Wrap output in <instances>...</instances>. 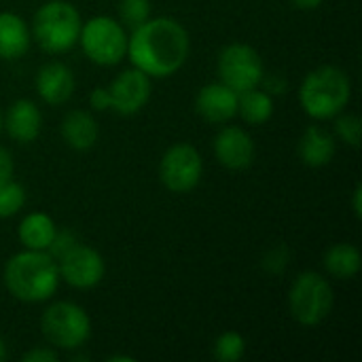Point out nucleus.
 <instances>
[{
	"instance_id": "ddd939ff",
	"label": "nucleus",
	"mask_w": 362,
	"mask_h": 362,
	"mask_svg": "<svg viewBox=\"0 0 362 362\" xmlns=\"http://www.w3.org/2000/svg\"><path fill=\"white\" fill-rule=\"evenodd\" d=\"M42 129V112L34 100L19 98L2 112V132L17 144H32Z\"/></svg>"
},
{
	"instance_id": "423d86ee",
	"label": "nucleus",
	"mask_w": 362,
	"mask_h": 362,
	"mask_svg": "<svg viewBox=\"0 0 362 362\" xmlns=\"http://www.w3.org/2000/svg\"><path fill=\"white\" fill-rule=\"evenodd\" d=\"M40 331L55 350H78L91 337V318L74 301H55L40 316Z\"/></svg>"
},
{
	"instance_id": "9d476101",
	"label": "nucleus",
	"mask_w": 362,
	"mask_h": 362,
	"mask_svg": "<svg viewBox=\"0 0 362 362\" xmlns=\"http://www.w3.org/2000/svg\"><path fill=\"white\" fill-rule=\"evenodd\" d=\"M57 272H59V280L66 282L70 288L89 291L104 280L106 263L95 248L78 242L57 259Z\"/></svg>"
},
{
	"instance_id": "6ab92c4d",
	"label": "nucleus",
	"mask_w": 362,
	"mask_h": 362,
	"mask_svg": "<svg viewBox=\"0 0 362 362\" xmlns=\"http://www.w3.org/2000/svg\"><path fill=\"white\" fill-rule=\"evenodd\" d=\"M57 233V225L55 221L45 214V212H30L21 218L19 227H17V238L19 244L25 250H49L53 238Z\"/></svg>"
},
{
	"instance_id": "4be33fe9",
	"label": "nucleus",
	"mask_w": 362,
	"mask_h": 362,
	"mask_svg": "<svg viewBox=\"0 0 362 362\" xmlns=\"http://www.w3.org/2000/svg\"><path fill=\"white\" fill-rule=\"evenodd\" d=\"M212 354L218 362H238L246 354V339L238 331H225L216 337Z\"/></svg>"
},
{
	"instance_id": "9b49d317",
	"label": "nucleus",
	"mask_w": 362,
	"mask_h": 362,
	"mask_svg": "<svg viewBox=\"0 0 362 362\" xmlns=\"http://www.w3.org/2000/svg\"><path fill=\"white\" fill-rule=\"evenodd\" d=\"M153 78L138 68L121 70L108 85L110 95V110L121 117L138 115L151 100Z\"/></svg>"
},
{
	"instance_id": "c85d7f7f",
	"label": "nucleus",
	"mask_w": 362,
	"mask_h": 362,
	"mask_svg": "<svg viewBox=\"0 0 362 362\" xmlns=\"http://www.w3.org/2000/svg\"><path fill=\"white\" fill-rule=\"evenodd\" d=\"M89 106L98 112L110 110V95H108V87H95L89 93Z\"/></svg>"
},
{
	"instance_id": "f257e3e1",
	"label": "nucleus",
	"mask_w": 362,
	"mask_h": 362,
	"mask_svg": "<svg viewBox=\"0 0 362 362\" xmlns=\"http://www.w3.org/2000/svg\"><path fill=\"white\" fill-rule=\"evenodd\" d=\"M189 53L191 38L187 28L178 19L161 15L148 17L129 32L125 57L151 78H168L187 64Z\"/></svg>"
},
{
	"instance_id": "dca6fc26",
	"label": "nucleus",
	"mask_w": 362,
	"mask_h": 362,
	"mask_svg": "<svg viewBox=\"0 0 362 362\" xmlns=\"http://www.w3.org/2000/svg\"><path fill=\"white\" fill-rule=\"evenodd\" d=\"M337 151L335 136L322 125H310L297 144V155L308 168H325L333 161Z\"/></svg>"
},
{
	"instance_id": "20e7f679",
	"label": "nucleus",
	"mask_w": 362,
	"mask_h": 362,
	"mask_svg": "<svg viewBox=\"0 0 362 362\" xmlns=\"http://www.w3.org/2000/svg\"><path fill=\"white\" fill-rule=\"evenodd\" d=\"M81 13L68 0L45 2L30 23L32 40L49 55H62L78 45L81 34Z\"/></svg>"
},
{
	"instance_id": "7ed1b4c3",
	"label": "nucleus",
	"mask_w": 362,
	"mask_h": 362,
	"mask_svg": "<svg viewBox=\"0 0 362 362\" xmlns=\"http://www.w3.org/2000/svg\"><path fill=\"white\" fill-rule=\"evenodd\" d=\"M352 98V81L333 64L310 70L299 85V104L314 121H329L344 112Z\"/></svg>"
},
{
	"instance_id": "f3484780",
	"label": "nucleus",
	"mask_w": 362,
	"mask_h": 362,
	"mask_svg": "<svg viewBox=\"0 0 362 362\" xmlns=\"http://www.w3.org/2000/svg\"><path fill=\"white\" fill-rule=\"evenodd\" d=\"M32 34L28 21L11 11H0V59L15 62L28 53Z\"/></svg>"
},
{
	"instance_id": "6e6552de",
	"label": "nucleus",
	"mask_w": 362,
	"mask_h": 362,
	"mask_svg": "<svg viewBox=\"0 0 362 362\" xmlns=\"http://www.w3.org/2000/svg\"><path fill=\"white\" fill-rule=\"evenodd\" d=\"M216 72L221 83L242 93L261 85L265 76V64L255 47L246 42H229L218 53Z\"/></svg>"
},
{
	"instance_id": "412c9836",
	"label": "nucleus",
	"mask_w": 362,
	"mask_h": 362,
	"mask_svg": "<svg viewBox=\"0 0 362 362\" xmlns=\"http://www.w3.org/2000/svg\"><path fill=\"white\" fill-rule=\"evenodd\" d=\"M276 110L274 95H269L261 85L238 95V115L248 125H265Z\"/></svg>"
},
{
	"instance_id": "473e14b6",
	"label": "nucleus",
	"mask_w": 362,
	"mask_h": 362,
	"mask_svg": "<svg viewBox=\"0 0 362 362\" xmlns=\"http://www.w3.org/2000/svg\"><path fill=\"white\" fill-rule=\"evenodd\" d=\"M361 199H362V187L361 185H356V187H354V191H352V210H354V216H356V218H361L362 216Z\"/></svg>"
},
{
	"instance_id": "1a4fd4ad",
	"label": "nucleus",
	"mask_w": 362,
	"mask_h": 362,
	"mask_svg": "<svg viewBox=\"0 0 362 362\" xmlns=\"http://www.w3.org/2000/svg\"><path fill=\"white\" fill-rule=\"evenodd\" d=\"M204 176L202 153L189 142L172 144L159 159V180L172 193L185 195L197 189Z\"/></svg>"
},
{
	"instance_id": "c756f323",
	"label": "nucleus",
	"mask_w": 362,
	"mask_h": 362,
	"mask_svg": "<svg viewBox=\"0 0 362 362\" xmlns=\"http://www.w3.org/2000/svg\"><path fill=\"white\" fill-rule=\"evenodd\" d=\"M261 87H263L269 95H282V93L286 91L288 83H286L284 76H276V74L267 76V74H265L263 81H261Z\"/></svg>"
},
{
	"instance_id": "cd10ccee",
	"label": "nucleus",
	"mask_w": 362,
	"mask_h": 362,
	"mask_svg": "<svg viewBox=\"0 0 362 362\" xmlns=\"http://www.w3.org/2000/svg\"><path fill=\"white\" fill-rule=\"evenodd\" d=\"M23 362H57L59 361V354L55 348H32L30 352H25L21 356Z\"/></svg>"
},
{
	"instance_id": "0eeeda50",
	"label": "nucleus",
	"mask_w": 362,
	"mask_h": 362,
	"mask_svg": "<svg viewBox=\"0 0 362 362\" xmlns=\"http://www.w3.org/2000/svg\"><path fill=\"white\" fill-rule=\"evenodd\" d=\"M129 32L123 23L108 15H95L81 25L78 45L85 57L98 66H117L127 55Z\"/></svg>"
},
{
	"instance_id": "a878e982",
	"label": "nucleus",
	"mask_w": 362,
	"mask_h": 362,
	"mask_svg": "<svg viewBox=\"0 0 362 362\" xmlns=\"http://www.w3.org/2000/svg\"><path fill=\"white\" fill-rule=\"evenodd\" d=\"M288 261H291V250H288V246L278 244V246H274V248L263 257V267H265V272H269V274H282V272L286 269Z\"/></svg>"
},
{
	"instance_id": "f03ea898",
	"label": "nucleus",
	"mask_w": 362,
	"mask_h": 362,
	"mask_svg": "<svg viewBox=\"0 0 362 362\" xmlns=\"http://www.w3.org/2000/svg\"><path fill=\"white\" fill-rule=\"evenodd\" d=\"M8 295L21 303H45L59 286L57 261L45 250H21L13 255L2 272Z\"/></svg>"
},
{
	"instance_id": "c9c22d12",
	"label": "nucleus",
	"mask_w": 362,
	"mask_h": 362,
	"mask_svg": "<svg viewBox=\"0 0 362 362\" xmlns=\"http://www.w3.org/2000/svg\"><path fill=\"white\" fill-rule=\"evenodd\" d=\"M0 134H2V108H0Z\"/></svg>"
},
{
	"instance_id": "393cba45",
	"label": "nucleus",
	"mask_w": 362,
	"mask_h": 362,
	"mask_svg": "<svg viewBox=\"0 0 362 362\" xmlns=\"http://www.w3.org/2000/svg\"><path fill=\"white\" fill-rule=\"evenodd\" d=\"M335 119V138H339L341 142H346L348 146L352 148H358L361 144V132H362V123L358 115H352V112H339Z\"/></svg>"
},
{
	"instance_id": "2eb2a0df",
	"label": "nucleus",
	"mask_w": 362,
	"mask_h": 362,
	"mask_svg": "<svg viewBox=\"0 0 362 362\" xmlns=\"http://www.w3.org/2000/svg\"><path fill=\"white\" fill-rule=\"evenodd\" d=\"M34 87L38 98L49 104V106H62L66 104L76 87L74 74L72 70L64 64V62H47L38 68L36 76H34Z\"/></svg>"
},
{
	"instance_id": "72a5a7b5",
	"label": "nucleus",
	"mask_w": 362,
	"mask_h": 362,
	"mask_svg": "<svg viewBox=\"0 0 362 362\" xmlns=\"http://www.w3.org/2000/svg\"><path fill=\"white\" fill-rule=\"evenodd\" d=\"M6 358V344H4V339L0 337V362Z\"/></svg>"
},
{
	"instance_id": "5701e85b",
	"label": "nucleus",
	"mask_w": 362,
	"mask_h": 362,
	"mask_svg": "<svg viewBox=\"0 0 362 362\" xmlns=\"http://www.w3.org/2000/svg\"><path fill=\"white\" fill-rule=\"evenodd\" d=\"M153 11V4L151 0H119L117 4V13H119V21L123 23V28L127 32L136 30L138 25H142L151 15Z\"/></svg>"
},
{
	"instance_id": "aec40b11",
	"label": "nucleus",
	"mask_w": 362,
	"mask_h": 362,
	"mask_svg": "<svg viewBox=\"0 0 362 362\" xmlns=\"http://www.w3.org/2000/svg\"><path fill=\"white\" fill-rule=\"evenodd\" d=\"M322 265L325 272L335 278V280H352L358 276L362 267V255L361 248L348 242H339L333 244L325 257H322Z\"/></svg>"
},
{
	"instance_id": "f8f14e48",
	"label": "nucleus",
	"mask_w": 362,
	"mask_h": 362,
	"mask_svg": "<svg viewBox=\"0 0 362 362\" xmlns=\"http://www.w3.org/2000/svg\"><path fill=\"white\" fill-rule=\"evenodd\" d=\"M212 151L216 161L233 172L246 170L252 165L255 155H257V146L252 136L238 125H225L218 129V134L214 136L212 142Z\"/></svg>"
},
{
	"instance_id": "7c9ffc66",
	"label": "nucleus",
	"mask_w": 362,
	"mask_h": 362,
	"mask_svg": "<svg viewBox=\"0 0 362 362\" xmlns=\"http://www.w3.org/2000/svg\"><path fill=\"white\" fill-rule=\"evenodd\" d=\"M13 172H15V163H13V155L0 146V185L11 180L13 178Z\"/></svg>"
},
{
	"instance_id": "2f4dec72",
	"label": "nucleus",
	"mask_w": 362,
	"mask_h": 362,
	"mask_svg": "<svg viewBox=\"0 0 362 362\" xmlns=\"http://www.w3.org/2000/svg\"><path fill=\"white\" fill-rule=\"evenodd\" d=\"M295 8H299V11H316V8H320L322 6V2L325 0H288Z\"/></svg>"
},
{
	"instance_id": "39448f33",
	"label": "nucleus",
	"mask_w": 362,
	"mask_h": 362,
	"mask_svg": "<svg viewBox=\"0 0 362 362\" xmlns=\"http://www.w3.org/2000/svg\"><path fill=\"white\" fill-rule=\"evenodd\" d=\"M335 295L327 276L318 272H301L288 291V312L301 327L314 329L333 312Z\"/></svg>"
},
{
	"instance_id": "4468645a",
	"label": "nucleus",
	"mask_w": 362,
	"mask_h": 362,
	"mask_svg": "<svg viewBox=\"0 0 362 362\" xmlns=\"http://www.w3.org/2000/svg\"><path fill=\"white\" fill-rule=\"evenodd\" d=\"M238 91H233L221 81L208 83L195 95V110L208 123H229L238 115Z\"/></svg>"
},
{
	"instance_id": "a211bd4d",
	"label": "nucleus",
	"mask_w": 362,
	"mask_h": 362,
	"mask_svg": "<svg viewBox=\"0 0 362 362\" xmlns=\"http://www.w3.org/2000/svg\"><path fill=\"white\" fill-rule=\"evenodd\" d=\"M59 132H62L66 146L72 151H78V153L93 148L98 142V136H100L95 117L83 108H74V110L66 112V117L62 119Z\"/></svg>"
},
{
	"instance_id": "bb28decb",
	"label": "nucleus",
	"mask_w": 362,
	"mask_h": 362,
	"mask_svg": "<svg viewBox=\"0 0 362 362\" xmlns=\"http://www.w3.org/2000/svg\"><path fill=\"white\" fill-rule=\"evenodd\" d=\"M78 244V238L70 231V229H59L57 227V233H55V238H53V242H51V246H49V255L57 261L62 255H66L72 246H76Z\"/></svg>"
},
{
	"instance_id": "f704fd0d",
	"label": "nucleus",
	"mask_w": 362,
	"mask_h": 362,
	"mask_svg": "<svg viewBox=\"0 0 362 362\" xmlns=\"http://www.w3.org/2000/svg\"><path fill=\"white\" fill-rule=\"evenodd\" d=\"M108 361H125V362H134L132 356H110Z\"/></svg>"
},
{
	"instance_id": "b1692460",
	"label": "nucleus",
	"mask_w": 362,
	"mask_h": 362,
	"mask_svg": "<svg viewBox=\"0 0 362 362\" xmlns=\"http://www.w3.org/2000/svg\"><path fill=\"white\" fill-rule=\"evenodd\" d=\"M25 206V189L13 178L0 185V218L15 216Z\"/></svg>"
}]
</instances>
